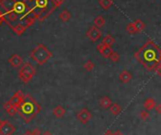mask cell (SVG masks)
<instances>
[{"label": "cell", "instance_id": "3", "mask_svg": "<svg viewBox=\"0 0 161 135\" xmlns=\"http://www.w3.org/2000/svg\"><path fill=\"white\" fill-rule=\"evenodd\" d=\"M30 57L37 63L44 64L52 57V53L44 46V44H38V46L32 50Z\"/></svg>", "mask_w": 161, "mask_h": 135}, {"label": "cell", "instance_id": "13", "mask_svg": "<svg viewBox=\"0 0 161 135\" xmlns=\"http://www.w3.org/2000/svg\"><path fill=\"white\" fill-rule=\"evenodd\" d=\"M52 112L57 118H61V117H63L64 114H66V109H64L62 105H58V106H56L54 109H53Z\"/></svg>", "mask_w": 161, "mask_h": 135}, {"label": "cell", "instance_id": "12", "mask_svg": "<svg viewBox=\"0 0 161 135\" xmlns=\"http://www.w3.org/2000/svg\"><path fill=\"white\" fill-rule=\"evenodd\" d=\"M10 65L13 66V67H19L21 64L23 63V59L21 58L20 56L15 54L10 59Z\"/></svg>", "mask_w": 161, "mask_h": 135}, {"label": "cell", "instance_id": "11", "mask_svg": "<svg viewBox=\"0 0 161 135\" xmlns=\"http://www.w3.org/2000/svg\"><path fill=\"white\" fill-rule=\"evenodd\" d=\"M119 78L122 83H128L133 78V76H132V73H130L127 70H124V71L121 72Z\"/></svg>", "mask_w": 161, "mask_h": 135}, {"label": "cell", "instance_id": "6", "mask_svg": "<svg viewBox=\"0 0 161 135\" xmlns=\"http://www.w3.org/2000/svg\"><path fill=\"white\" fill-rule=\"evenodd\" d=\"M76 117L82 124H86V123H88L91 120L92 114H91V111L87 108H82V110H80L77 112Z\"/></svg>", "mask_w": 161, "mask_h": 135}, {"label": "cell", "instance_id": "2", "mask_svg": "<svg viewBox=\"0 0 161 135\" xmlns=\"http://www.w3.org/2000/svg\"><path fill=\"white\" fill-rule=\"evenodd\" d=\"M18 114L24 118V120L29 123L32 118L40 111L41 107L30 96H25L24 100L19 106H17Z\"/></svg>", "mask_w": 161, "mask_h": 135}, {"label": "cell", "instance_id": "24", "mask_svg": "<svg viewBox=\"0 0 161 135\" xmlns=\"http://www.w3.org/2000/svg\"><path fill=\"white\" fill-rule=\"evenodd\" d=\"M109 59H110L112 62H119V61H120V59H121V55H120L119 53H117V52H116V51H113L112 54L110 55Z\"/></svg>", "mask_w": 161, "mask_h": 135}, {"label": "cell", "instance_id": "34", "mask_svg": "<svg viewBox=\"0 0 161 135\" xmlns=\"http://www.w3.org/2000/svg\"><path fill=\"white\" fill-rule=\"evenodd\" d=\"M115 135H124L121 130H117L116 132H115Z\"/></svg>", "mask_w": 161, "mask_h": 135}, {"label": "cell", "instance_id": "18", "mask_svg": "<svg viewBox=\"0 0 161 135\" xmlns=\"http://www.w3.org/2000/svg\"><path fill=\"white\" fill-rule=\"evenodd\" d=\"M104 25H105V19L102 15H99L94 19V26L98 28H102Z\"/></svg>", "mask_w": 161, "mask_h": 135}, {"label": "cell", "instance_id": "21", "mask_svg": "<svg viewBox=\"0 0 161 135\" xmlns=\"http://www.w3.org/2000/svg\"><path fill=\"white\" fill-rule=\"evenodd\" d=\"M99 3L103 9H108L113 5V0H100Z\"/></svg>", "mask_w": 161, "mask_h": 135}, {"label": "cell", "instance_id": "29", "mask_svg": "<svg viewBox=\"0 0 161 135\" xmlns=\"http://www.w3.org/2000/svg\"><path fill=\"white\" fill-rule=\"evenodd\" d=\"M155 110L156 111V114H161V104H156L155 107Z\"/></svg>", "mask_w": 161, "mask_h": 135}, {"label": "cell", "instance_id": "23", "mask_svg": "<svg viewBox=\"0 0 161 135\" xmlns=\"http://www.w3.org/2000/svg\"><path fill=\"white\" fill-rule=\"evenodd\" d=\"M94 67H95V64L93 63L92 61H87L86 62L83 64V68L86 70L87 72H91L94 69Z\"/></svg>", "mask_w": 161, "mask_h": 135}, {"label": "cell", "instance_id": "8", "mask_svg": "<svg viewBox=\"0 0 161 135\" xmlns=\"http://www.w3.org/2000/svg\"><path fill=\"white\" fill-rule=\"evenodd\" d=\"M97 50H98L104 58H109L112 52L114 51L111 47L106 46L103 43H100L99 44H97Z\"/></svg>", "mask_w": 161, "mask_h": 135}, {"label": "cell", "instance_id": "30", "mask_svg": "<svg viewBox=\"0 0 161 135\" xmlns=\"http://www.w3.org/2000/svg\"><path fill=\"white\" fill-rule=\"evenodd\" d=\"M32 133H33L34 135H41V131L39 129H34L33 130H32Z\"/></svg>", "mask_w": 161, "mask_h": 135}, {"label": "cell", "instance_id": "7", "mask_svg": "<svg viewBox=\"0 0 161 135\" xmlns=\"http://www.w3.org/2000/svg\"><path fill=\"white\" fill-rule=\"evenodd\" d=\"M86 36L92 43H96L97 41H99L100 38H102V32L100 30V28L96 26L90 27L86 32Z\"/></svg>", "mask_w": 161, "mask_h": 135}, {"label": "cell", "instance_id": "1", "mask_svg": "<svg viewBox=\"0 0 161 135\" xmlns=\"http://www.w3.org/2000/svg\"><path fill=\"white\" fill-rule=\"evenodd\" d=\"M135 57L148 71H152L161 62V50L155 42L148 40L136 53Z\"/></svg>", "mask_w": 161, "mask_h": 135}, {"label": "cell", "instance_id": "16", "mask_svg": "<svg viewBox=\"0 0 161 135\" xmlns=\"http://www.w3.org/2000/svg\"><path fill=\"white\" fill-rule=\"evenodd\" d=\"M134 24H135V26H136V28L137 33H139V32H142V31L145 29V28H146L145 23H144V22H143L142 20H140V19H137V20H136V21L134 22Z\"/></svg>", "mask_w": 161, "mask_h": 135}, {"label": "cell", "instance_id": "25", "mask_svg": "<svg viewBox=\"0 0 161 135\" xmlns=\"http://www.w3.org/2000/svg\"><path fill=\"white\" fill-rule=\"evenodd\" d=\"M139 117H140V119L143 120V121L148 120L149 117H150L149 111H147V110H143V111H140V114H139Z\"/></svg>", "mask_w": 161, "mask_h": 135}, {"label": "cell", "instance_id": "10", "mask_svg": "<svg viewBox=\"0 0 161 135\" xmlns=\"http://www.w3.org/2000/svg\"><path fill=\"white\" fill-rule=\"evenodd\" d=\"M99 104L102 109H110L112 106V100L109 96H102L99 100Z\"/></svg>", "mask_w": 161, "mask_h": 135}, {"label": "cell", "instance_id": "22", "mask_svg": "<svg viewBox=\"0 0 161 135\" xmlns=\"http://www.w3.org/2000/svg\"><path fill=\"white\" fill-rule=\"evenodd\" d=\"M126 30H127V32L129 33V34H136V33H137L136 28L134 23H129L126 26Z\"/></svg>", "mask_w": 161, "mask_h": 135}, {"label": "cell", "instance_id": "19", "mask_svg": "<svg viewBox=\"0 0 161 135\" xmlns=\"http://www.w3.org/2000/svg\"><path fill=\"white\" fill-rule=\"evenodd\" d=\"M121 106L119 103H113L112 106L110 107V111L114 115H117L121 112Z\"/></svg>", "mask_w": 161, "mask_h": 135}, {"label": "cell", "instance_id": "9", "mask_svg": "<svg viewBox=\"0 0 161 135\" xmlns=\"http://www.w3.org/2000/svg\"><path fill=\"white\" fill-rule=\"evenodd\" d=\"M24 97H25V96L22 94V92L21 91H18L12 98L10 99V101H9V103L10 104H12V105H13V106H19L21 103H22V101L24 100Z\"/></svg>", "mask_w": 161, "mask_h": 135}, {"label": "cell", "instance_id": "20", "mask_svg": "<svg viewBox=\"0 0 161 135\" xmlns=\"http://www.w3.org/2000/svg\"><path fill=\"white\" fill-rule=\"evenodd\" d=\"M59 17H60V19H61L62 21H63V22H67V21H69L70 18H71V13L68 12L67 9H63V12L60 13Z\"/></svg>", "mask_w": 161, "mask_h": 135}, {"label": "cell", "instance_id": "31", "mask_svg": "<svg viewBox=\"0 0 161 135\" xmlns=\"http://www.w3.org/2000/svg\"><path fill=\"white\" fill-rule=\"evenodd\" d=\"M104 135H115V133H114L111 129H107V130L104 132Z\"/></svg>", "mask_w": 161, "mask_h": 135}, {"label": "cell", "instance_id": "15", "mask_svg": "<svg viewBox=\"0 0 161 135\" xmlns=\"http://www.w3.org/2000/svg\"><path fill=\"white\" fill-rule=\"evenodd\" d=\"M4 109L8 111V114L10 115H14L15 114H17V112H18L17 107L16 106H13L12 104H10L9 102L4 105Z\"/></svg>", "mask_w": 161, "mask_h": 135}, {"label": "cell", "instance_id": "36", "mask_svg": "<svg viewBox=\"0 0 161 135\" xmlns=\"http://www.w3.org/2000/svg\"><path fill=\"white\" fill-rule=\"evenodd\" d=\"M1 16H2V15H1V14H0V17H1Z\"/></svg>", "mask_w": 161, "mask_h": 135}, {"label": "cell", "instance_id": "27", "mask_svg": "<svg viewBox=\"0 0 161 135\" xmlns=\"http://www.w3.org/2000/svg\"><path fill=\"white\" fill-rule=\"evenodd\" d=\"M155 73H156L158 76H160V77H161V62H158V64L155 66Z\"/></svg>", "mask_w": 161, "mask_h": 135}, {"label": "cell", "instance_id": "17", "mask_svg": "<svg viewBox=\"0 0 161 135\" xmlns=\"http://www.w3.org/2000/svg\"><path fill=\"white\" fill-rule=\"evenodd\" d=\"M115 38L112 36V35H110V34H107V35H105L104 37H103V39H102V43H103L104 44H106V46H109V47H112L113 44L115 43Z\"/></svg>", "mask_w": 161, "mask_h": 135}, {"label": "cell", "instance_id": "14", "mask_svg": "<svg viewBox=\"0 0 161 135\" xmlns=\"http://www.w3.org/2000/svg\"><path fill=\"white\" fill-rule=\"evenodd\" d=\"M155 105H156V104H155V99L152 98V97L147 98V99L144 101V103H143V107H144V109L147 110V111H151V110L155 109Z\"/></svg>", "mask_w": 161, "mask_h": 135}, {"label": "cell", "instance_id": "4", "mask_svg": "<svg viewBox=\"0 0 161 135\" xmlns=\"http://www.w3.org/2000/svg\"><path fill=\"white\" fill-rule=\"evenodd\" d=\"M35 74H36V71L33 65L28 62L21 67V69L19 71V77L23 82L28 83L32 80V77H33Z\"/></svg>", "mask_w": 161, "mask_h": 135}, {"label": "cell", "instance_id": "33", "mask_svg": "<svg viewBox=\"0 0 161 135\" xmlns=\"http://www.w3.org/2000/svg\"><path fill=\"white\" fill-rule=\"evenodd\" d=\"M23 135H34L33 133H32V130L30 131V130H28V131H26Z\"/></svg>", "mask_w": 161, "mask_h": 135}, {"label": "cell", "instance_id": "28", "mask_svg": "<svg viewBox=\"0 0 161 135\" xmlns=\"http://www.w3.org/2000/svg\"><path fill=\"white\" fill-rule=\"evenodd\" d=\"M52 2H53V4H54V6L56 8H58L64 2V0H52Z\"/></svg>", "mask_w": 161, "mask_h": 135}, {"label": "cell", "instance_id": "5", "mask_svg": "<svg viewBox=\"0 0 161 135\" xmlns=\"http://www.w3.org/2000/svg\"><path fill=\"white\" fill-rule=\"evenodd\" d=\"M16 130V128L8 121L0 120V134L1 135H13Z\"/></svg>", "mask_w": 161, "mask_h": 135}, {"label": "cell", "instance_id": "35", "mask_svg": "<svg viewBox=\"0 0 161 135\" xmlns=\"http://www.w3.org/2000/svg\"><path fill=\"white\" fill-rule=\"evenodd\" d=\"M16 1H23V0H16Z\"/></svg>", "mask_w": 161, "mask_h": 135}, {"label": "cell", "instance_id": "32", "mask_svg": "<svg viewBox=\"0 0 161 135\" xmlns=\"http://www.w3.org/2000/svg\"><path fill=\"white\" fill-rule=\"evenodd\" d=\"M41 135H53L49 130H46V131H44V132H43Z\"/></svg>", "mask_w": 161, "mask_h": 135}, {"label": "cell", "instance_id": "26", "mask_svg": "<svg viewBox=\"0 0 161 135\" xmlns=\"http://www.w3.org/2000/svg\"><path fill=\"white\" fill-rule=\"evenodd\" d=\"M26 28H26L23 24H19V25H17V26L14 28V30H15V32L17 33V34H22V33L25 31Z\"/></svg>", "mask_w": 161, "mask_h": 135}]
</instances>
